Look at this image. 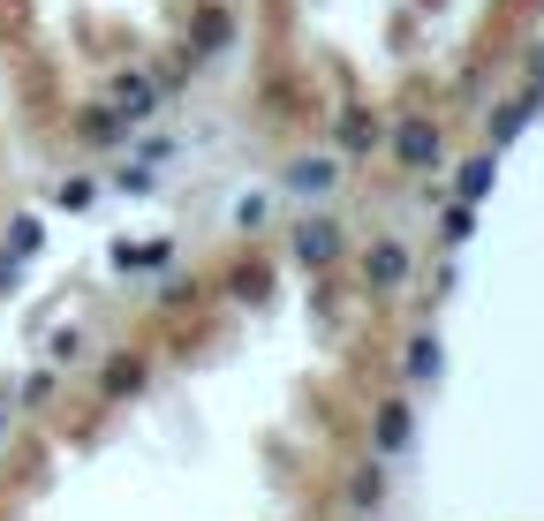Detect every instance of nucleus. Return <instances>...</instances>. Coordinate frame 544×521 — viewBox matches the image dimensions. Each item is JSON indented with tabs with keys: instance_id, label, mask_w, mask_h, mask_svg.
<instances>
[{
	"instance_id": "nucleus-1",
	"label": "nucleus",
	"mask_w": 544,
	"mask_h": 521,
	"mask_svg": "<svg viewBox=\"0 0 544 521\" xmlns=\"http://www.w3.org/2000/svg\"><path fill=\"white\" fill-rule=\"evenodd\" d=\"M401 159L408 167H431V159H439V129H431V121H408L401 129Z\"/></svg>"
},
{
	"instance_id": "nucleus-2",
	"label": "nucleus",
	"mask_w": 544,
	"mask_h": 521,
	"mask_svg": "<svg viewBox=\"0 0 544 521\" xmlns=\"http://www.w3.org/2000/svg\"><path fill=\"white\" fill-rule=\"evenodd\" d=\"M401 272H408V257L393 250V242H378V250H371V280H378V287H393Z\"/></svg>"
},
{
	"instance_id": "nucleus-3",
	"label": "nucleus",
	"mask_w": 544,
	"mask_h": 521,
	"mask_svg": "<svg viewBox=\"0 0 544 521\" xmlns=\"http://www.w3.org/2000/svg\"><path fill=\"white\" fill-rule=\"evenodd\" d=\"M401 438H408V416H401V408H386V416H378V446H401Z\"/></svg>"
},
{
	"instance_id": "nucleus-4",
	"label": "nucleus",
	"mask_w": 544,
	"mask_h": 521,
	"mask_svg": "<svg viewBox=\"0 0 544 521\" xmlns=\"http://www.w3.org/2000/svg\"><path fill=\"white\" fill-rule=\"evenodd\" d=\"M197 38H204V46H220V38H227V16H220V8H204V16H197Z\"/></svg>"
}]
</instances>
